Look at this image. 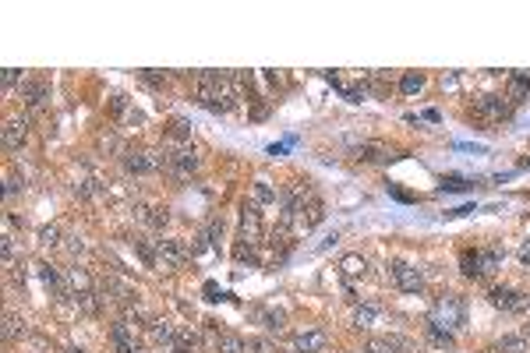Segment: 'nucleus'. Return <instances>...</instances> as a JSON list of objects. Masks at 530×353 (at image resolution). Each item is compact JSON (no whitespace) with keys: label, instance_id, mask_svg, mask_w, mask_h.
I'll return each mask as SVG.
<instances>
[{"label":"nucleus","instance_id":"1","mask_svg":"<svg viewBox=\"0 0 530 353\" xmlns=\"http://www.w3.org/2000/svg\"><path fill=\"white\" fill-rule=\"evenodd\" d=\"M195 95L198 102L212 110V113H230L237 110V92H233V78L219 75V71H198L195 75Z\"/></svg>","mask_w":530,"mask_h":353},{"label":"nucleus","instance_id":"2","mask_svg":"<svg viewBox=\"0 0 530 353\" xmlns=\"http://www.w3.org/2000/svg\"><path fill=\"white\" fill-rule=\"evenodd\" d=\"M428 322H435V325H442V329H449V332H460V329L467 325V300H463L460 293H442V297H435Z\"/></svg>","mask_w":530,"mask_h":353},{"label":"nucleus","instance_id":"3","mask_svg":"<svg viewBox=\"0 0 530 353\" xmlns=\"http://www.w3.org/2000/svg\"><path fill=\"white\" fill-rule=\"evenodd\" d=\"M474 113H477V117H484V120H492V124H502V120H509L513 102H509L506 95L484 92V95H477V99H474Z\"/></svg>","mask_w":530,"mask_h":353},{"label":"nucleus","instance_id":"4","mask_svg":"<svg viewBox=\"0 0 530 353\" xmlns=\"http://www.w3.org/2000/svg\"><path fill=\"white\" fill-rule=\"evenodd\" d=\"M237 244H244L251 251H258V244H262V216H258L255 201H244V209H240V237H237Z\"/></svg>","mask_w":530,"mask_h":353},{"label":"nucleus","instance_id":"5","mask_svg":"<svg viewBox=\"0 0 530 353\" xmlns=\"http://www.w3.org/2000/svg\"><path fill=\"white\" fill-rule=\"evenodd\" d=\"M389 272H393V283H396V290H403V293H421V290H424V272L418 268V265L396 258V262L389 265Z\"/></svg>","mask_w":530,"mask_h":353},{"label":"nucleus","instance_id":"6","mask_svg":"<svg viewBox=\"0 0 530 353\" xmlns=\"http://www.w3.org/2000/svg\"><path fill=\"white\" fill-rule=\"evenodd\" d=\"M156 258H159L163 268H181V265L191 258V248H184V241L159 237V241H156Z\"/></svg>","mask_w":530,"mask_h":353},{"label":"nucleus","instance_id":"7","mask_svg":"<svg viewBox=\"0 0 530 353\" xmlns=\"http://www.w3.org/2000/svg\"><path fill=\"white\" fill-rule=\"evenodd\" d=\"M488 300H492V307H499V311H524L530 304L527 293H520V290H513V286H492L488 290Z\"/></svg>","mask_w":530,"mask_h":353},{"label":"nucleus","instance_id":"8","mask_svg":"<svg viewBox=\"0 0 530 353\" xmlns=\"http://www.w3.org/2000/svg\"><path fill=\"white\" fill-rule=\"evenodd\" d=\"M110 347H113V353H142V347H138V339H134V325L131 322H113L110 325Z\"/></svg>","mask_w":530,"mask_h":353},{"label":"nucleus","instance_id":"9","mask_svg":"<svg viewBox=\"0 0 530 353\" xmlns=\"http://www.w3.org/2000/svg\"><path fill=\"white\" fill-rule=\"evenodd\" d=\"M18 99H21L28 110H43V106H46V99H50V85H46V82H39V78H21V85H18Z\"/></svg>","mask_w":530,"mask_h":353},{"label":"nucleus","instance_id":"10","mask_svg":"<svg viewBox=\"0 0 530 353\" xmlns=\"http://www.w3.org/2000/svg\"><path fill=\"white\" fill-rule=\"evenodd\" d=\"M120 163H124V170H127L131 176L156 174V167H152V152H149V149H124Z\"/></svg>","mask_w":530,"mask_h":353},{"label":"nucleus","instance_id":"11","mask_svg":"<svg viewBox=\"0 0 530 353\" xmlns=\"http://www.w3.org/2000/svg\"><path fill=\"white\" fill-rule=\"evenodd\" d=\"M198 167H202V156H198V149H191V145H181V149L170 156V170L177 176H191Z\"/></svg>","mask_w":530,"mask_h":353},{"label":"nucleus","instance_id":"12","mask_svg":"<svg viewBox=\"0 0 530 353\" xmlns=\"http://www.w3.org/2000/svg\"><path fill=\"white\" fill-rule=\"evenodd\" d=\"M325 347H329L325 329H304V332H297L294 343H290V350L294 353H322Z\"/></svg>","mask_w":530,"mask_h":353},{"label":"nucleus","instance_id":"13","mask_svg":"<svg viewBox=\"0 0 530 353\" xmlns=\"http://www.w3.org/2000/svg\"><path fill=\"white\" fill-rule=\"evenodd\" d=\"M382 315H386V307L378 304V300H364V304H357L354 307V329H375V325H382Z\"/></svg>","mask_w":530,"mask_h":353},{"label":"nucleus","instance_id":"14","mask_svg":"<svg viewBox=\"0 0 530 353\" xmlns=\"http://www.w3.org/2000/svg\"><path fill=\"white\" fill-rule=\"evenodd\" d=\"M25 138H28V120L25 117H14V120L4 124V149L7 152H18L25 145Z\"/></svg>","mask_w":530,"mask_h":353},{"label":"nucleus","instance_id":"15","mask_svg":"<svg viewBox=\"0 0 530 353\" xmlns=\"http://www.w3.org/2000/svg\"><path fill=\"white\" fill-rule=\"evenodd\" d=\"M368 353H410L414 347L403 339V336H375V339H368Z\"/></svg>","mask_w":530,"mask_h":353},{"label":"nucleus","instance_id":"16","mask_svg":"<svg viewBox=\"0 0 530 353\" xmlns=\"http://www.w3.org/2000/svg\"><path fill=\"white\" fill-rule=\"evenodd\" d=\"M322 219H325V205H322V198L312 194V198H308V205H304V209H301V216H297V226L308 233V230H315Z\"/></svg>","mask_w":530,"mask_h":353},{"label":"nucleus","instance_id":"17","mask_svg":"<svg viewBox=\"0 0 530 353\" xmlns=\"http://www.w3.org/2000/svg\"><path fill=\"white\" fill-rule=\"evenodd\" d=\"M339 275H343L346 283L364 279V275H368V262H364V255H343V258H339Z\"/></svg>","mask_w":530,"mask_h":353},{"label":"nucleus","instance_id":"18","mask_svg":"<svg viewBox=\"0 0 530 353\" xmlns=\"http://www.w3.org/2000/svg\"><path fill=\"white\" fill-rule=\"evenodd\" d=\"M149 336H152V343H163V347H174L177 343V329L170 325V322H163V318H149Z\"/></svg>","mask_w":530,"mask_h":353},{"label":"nucleus","instance_id":"19","mask_svg":"<svg viewBox=\"0 0 530 353\" xmlns=\"http://www.w3.org/2000/svg\"><path fill=\"white\" fill-rule=\"evenodd\" d=\"M530 95V75H509L506 78V99L509 102H524Z\"/></svg>","mask_w":530,"mask_h":353},{"label":"nucleus","instance_id":"20","mask_svg":"<svg viewBox=\"0 0 530 353\" xmlns=\"http://www.w3.org/2000/svg\"><path fill=\"white\" fill-rule=\"evenodd\" d=\"M138 219L145 226H152V230H163L170 223V212L166 209H156V205H138Z\"/></svg>","mask_w":530,"mask_h":353},{"label":"nucleus","instance_id":"21","mask_svg":"<svg viewBox=\"0 0 530 353\" xmlns=\"http://www.w3.org/2000/svg\"><path fill=\"white\" fill-rule=\"evenodd\" d=\"M36 268H39V279H43V286L64 297V275L57 272V265H50V262H39V265H36Z\"/></svg>","mask_w":530,"mask_h":353},{"label":"nucleus","instance_id":"22","mask_svg":"<svg viewBox=\"0 0 530 353\" xmlns=\"http://www.w3.org/2000/svg\"><path fill=\"white\" fill-rule=\"evenodd\" d=\"M357 159H361V163H386V159H393V156H389L386 145H378V142H364V145H357Z\"/></svg>","mask_w":530,"mask_h":353},{"label":"nucleus","instance_id":"23","mask_svg":"<svg viewBox=\"0 0 530 353\" xmlns=\"http://www.w3.org/2000/svg\"><path fill=\"white\" fill-rule=\"evenodd\" d=\"M424 336H428L431 347H438V350H449V347L456 343V332H449V329H442V325H435V322L424 325Z\"/></svg>","mask_w":530,"mask_h":353},{"label":"nucleus","instance_id":"24","mask_svg":"<svg viewBox=\"0 0 530 353\" xmlns=\"http://www.w3.org/2000/svg\"><path fill=\"white\" fill-rule=\"evenodd\" d=\"M460 272H463L467 279H481V275H484L481 251H463V255H460Z\"/></svg>","mask_w":530,"mask_h":353},{"label":"nucleus","instance_id":"25","mask_svg":"<svg viewBox=\"0 0 530 353\" xmlns=\"http://www.w3.org/2000/svg\"><path fill=\"white\" fill-rule=\"evenodd\" d=\"M276 198H280V191L269 180H255V187H251V201L255 205H272Z\"/></svg>","mask_w":530,"mask_h":353},{"label":"nucleus","instance_id":"26","mask_svg":"<svg viewBox=\"0 0 530 353\" xmlns=\"http://www.w3.org/2000/svg\"><path fill=\"white\" fill-rule=\"evenodd\" d=\"M495 353H530V339L527 336H502L495 343Z\"/></svg>","mask_w":530,"mask_h":353},{"label":"nucleus","instance_id":"27","mask_svg":"<svg viewBox=\"0 0 530 353\" xmlns=\"http://www.w3.org/2000/svg\"><path fill=\"white\" fill-rule=\"evenodd\" d=\"M258 322L265 325V332H283V325H287V315L283 311H258Z\"/></svg>","mask_w":530,"mask_h":353},{"label":"nucleus","instance_id":"28","mask_svg":"<svg viewBox=\"0 0 530 353\" xmlns=\"http://www.w3.org/2000/svg\"><path fill=\"white\" fill-rule=\"evenodd\" d=\"M481 265H484V272H495L499 265H502V248L495 244V248H484L481 251Z\"/></svg>","mask_w":530,"mask_h":353},{"label":"nucleus","instance_id":"29","mask_svg":"<svg viewBox=\"0 0 530 353\" xmlns=\"http://www.w3.org/2000/svg\"><path fill=\"white\" fill-rule=\"evenodd\" d=\"M18 336H25V322H18L14 315H7V318H4V339L11 343V339H18Z\"/></svg>","mask_w":530,"mask_h":353},{"label":"nucleus","instance_id":"30","mask_svg":"<svg viewBox=\"0 0 530 353\" xmlns=\"http://www.w3.org/2000/svg\"><path fill=\"white\" fill-rule=\"evenodd\" d=\"M400 88H403L407 95H418V92L424 88V75H418V71H407V75H403V82H400Z\"/></svg>","mask_w":530,"mask_h":353},{"label":"nucleus","instance_id":"31","mask_svg":"<svg viewBox=\"0 0 530 353\" xmlns=\"http://www.w3.org/2000/svg\"><path fill=\"white\" fill-rule=\"evenodd\" d=\"M467 187H474V180H467V176H442V184H438V191H467Z\"/></svg>","mask_w":530,"mask_h":353},{"label":"nucleus","instance_id":"32","mask_svg":"<svg viewBox=\"0 0 530 353\" xmlns=\"http://www.w3.org/2000/svg\"><path fill=\"white\" fill-rule=\"evenodd\" d=\"M39 244H43V248H57V244H60V230H57V226H43V230H39Z\"/></svg>","mask_w":530,"mask_h":353},{"label":"nucleus","instance_id":"33","mask_svg":"<svg viewBox=\"0 0 530 353\" xmlns=\"http://www.w3.org/2000/svg\"><path fill=\"white\" fill-rule=\"evenodd\" d=\"M248 353H276L269 339H248Z\"/></svg>","mask_w":530,"mask_h":353},{"label":"nucleus","instance_id":"34","mask_svg":"<svg viewBox=\"0 0 530 353\" xmlns=\"http://www.w3.org/2000/svg\"><path fill=\"white\" fill-rule=\"evenodd\" d=\"M174 138H191V120H174Z\"/></svg>","mask_w":530,"mask_h":353},{"label":"nucleus","instance_id":"35","mask_svg":"<svg viewBox=\"0 0 530 353\" xmlns=\"http://www.w3.org/2000/svg\"><path fill=\"white\" fill-rule=\"evenodd\" d=\"M18 78H21V75H18L14 68H4V88H7V92H11V88L18 85Z\"/></svg>","mask_w":530,"mask_h":353},{"label":"nucleus","instance_id":"36","mask_svg":"<svg viewBox=\"0 0 530 353\" xmlns=\"http://www.w3.org/2000/svg\"><path fill=\"white\" fill-rule=\"evenodd\" d=\"M516 258H520V265H527V268H530V237L520 244V248H516Z\"/></svg>","mask_w":530,"mask_h":353},{"label":"nucleus","instance_id":"37","mask_svg":"<svg viewBox=\"0 0 530 353\" xmlns=\"http://www.w3.org/2000/svg\"><path fill=\"white\" fill-rule=\"evenodd\" d=\"M343 92H346L350 102H361V99H364V88H343Z\"/></svg>","mask_w":530,"mask_h":353},{"label":"nucleus","instance_id":"38","mask_svg":"<svg viewBox=\"0 0 530 353\" xmlns=\"http://www.w3.org/2000/svg\"><path fill=\"white\" fill-rule=\"evenodd\" d=\"M142 78H145V82H149V85H166V78H159V75H152V71H145V75H142Z\"/></svg>","mask_w":530,"mask_h":353},{"label":"nucleus","instance_id":"39","mask_svg":"<svg viewBox=\"0 0 530 353\" xmlns=\"http://www.w3.org/2000/svg\"><path fill=\"white\" fill-rule=\"evenodd\" d=\"M68 248H71V255H82V251H85V244H82L78 237H71V244H68Z\"/></svg>","mask_w":530,"mask_h":353},{"label":"nucleus","instance_id":"40","mask_svg":"<svg viewBox=\"0 0 530 353\" xmlns=\"http://www.w3.org/2000/svg\"><path fill=\"white\" fill-rule=\"evenodd\" d=\"M216 293H219V290H216V283H206V297H209V300H219Z\"/></svg>","mask_w":530,"mask_h":353},{"label":"nucleus","instance_id":"41","mask_svg":"<svg viewBox=\"0 0 530 353\" xmlns=\"http://www.w3.org/2000/svg\"><path fill=\"white\" fill-rule=\"evenodd\" d=\"M524 336H527V339H530V325H527V329H524Z\"/></svg>","mask_w":530,"mask_h":353},{"label":"nucleus","instance_id":"42","mask_svg":"<svg viewBox=\"0 0 530 353\" xmlns=\"http://www.w3.org/2000/svg\"><path fill=\"white\" fill-rule=\"evenodd\" d=\"M527 307H530V304H527Z\"/></svg>","mask_w":530,"mask_h":353}]
</instances>
